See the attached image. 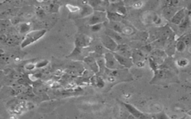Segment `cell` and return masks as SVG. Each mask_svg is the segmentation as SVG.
Masks as SVG:
<instances>
[{
    "label": "cell",
    "instance_id": "cell-1",
    "mask_svg": "<svg viewBox=\"0 0 191 119\" xmlns=\"http://www.w3.org/2000/svg\"><path fill=\"white\" fill-rule=\"evenodd\" d=\"M46 31H47L46 29L30 31L29 32H28L25 35V37L22 40L21 43V48L24 49V48L27 47L29 45L35 43V42H37L38 40L41 39V38H42L46 34Z\"/></svg>",
    "mask_w": 191,
    "mask_h": 119
},
{
    "label": "cell",
    "instance_id": "cell-2",
    "mask_svg": "<svg viewBox=\"0 0 191 119\" xmlns=\"http://www.w3.org/2000/svg\"><path fill=\"white\" fill-rule=\"evenodd\" d=\"M87 19V24L90 26L99 25V24H104L108 22L107 12H102V11H94V14H91Z\"/></svg>",
    "mask_w": 191,
    "mask_h": 119
},
{
    "label": "cell",
    "instance_id": "cell-3",
    "mask_svg": "<svg viewBox=\"0 0 191 119\" xmlns=\"http://www.w3.org/2000/svg\"><path fill=\"white\" fill-rule=\"evenodd\" d=\"M105 61V67L110 70H120L123 69L117 60L114 54L111 51H107L104 54Z\"/></svg>",
    "mask_w": 191,
    "mask_h": 119
},
{
    "label": "cell",
    "instance_id": "cell-4",
    "mask_svg": "<svg viewBox=\"0 0 191 119\" xmlns=\"http://www.w3.org/2000/svg\"><path fill=\"white\" fill-rule=\"evenodd\" d=\"M93 42V38L86 34H79L75 40V47L84 49L88 48Z\"/></svg>",
    "mask_w": 191,
    "mask_h": 119
},
{
    "label": "cell",
    "instance_id": "cell-5",
    "mask_svg": "<svg viewBox=\"0 0 191 119\" xmlns=\"http://www.w3.org/2000/svg\"><path fill=\"white\" fill-rule=\"evenodd\" d=\"M101 42L104 48L111 52H114L118 47V44L116 42L105 33L103 34L101 37Z\"/></svg>",
    "mask_w": 191,
    "mask_h": 119
},
{
    "label": "cell",
    "instance_id": "cell-6",
    "mask_svg": "<svg viewBox=\"0 0 191 119\" xmlns=\"http://www.w3.org/2000/svg\"><path fill=\"white\" fill-rule=\"evenodd\" d=\"M109 12L117 13L121 16H124L126 14V8L123 2H111L109 5L108 10Z\"/></svg>",
    "mask_w": 191,
    "mask_h": 119
},
{
    "label": "cell",
    "instance_id": "cell-7",
    "mask_svg": "<svg viewBox=\"0 0 191 119\" xmlns=\"http://www.w3.org/2000/svg\"><path fill=\"white\" fill-rule=\"evenodd\" d=\"M88 4L94 8L95 11H102V12H107L108 10L110 3L107 1H90Z\"/></svg>",
    "mask_w": 191,
    "mask_h": 119
},
{
    "label": "cell",
    "instance_id": "cell-8",
    "mask_svg": "<svg viewBox=\"0 0 191 119\" xmlns=\"http://www.w3.org/2000/svg\"><path fill=\"white\" fill-rule=\"evenodd\" d=\"M131 59H132L134 63L137 64L138 66L142 67L144 65V61L146 60V54L140 49H133Z\"/></svg>",
    "mask_w": 191,
    "mask_h": 119
},
{
    "label": "cell",
    "instance_id": "cell-9",
    "mask_svg": "<svg viewBox=\"0 0 191 119\" xmlns=\"http://www.w3.org/2000/svg\"><path fill=\"white\" fill-rule=\"evenodd\" d=\"M114 52L120 54V55L128 57V58H131V57H132L133 49H131L129 46H128L127 44L123 43V44L118 45V47H117V49Z\"/></svg>",
    "mask_w": 191,
    "mask_h": 119
},
{
    "label": "cell",
    "instance_id": "cell-10",
    "mask_svg": "<svg viewBox=\"0 0 191 119\" xmlns=\"http://www.w3.org/2000/svg\"><path fill=\"white\" fill-rule=\"evenodd\" d=\"M94 11H95L89 4L84 5L81 8V11L78 14H73V17H75V18H87L91 14H94Z\"/></svg>",
    "mask_w": 191,
    "mask_h": 119
},
{
    "label": "cell",
    "instance_id": "cell-11",
    "mask_svg": "<svg viewBox=\"0 0 191 119\" xmlns=\"http://www.w3.org/2000/svg\"><path fill=\"white\" fill-rule=\"evenodd\" d=\"M114 54L115 57H116L117 60L118 61L119 63L120 64L122 67L123 69L126 68V69H129L134 65V62H133L132 59L131 58H128V57H124V56L120 55V54H117V53L113 52Z\"/></svg>",
    "mask_w": 191,
    "mask_h": 119
},
{
    "label": "cell",
    "instance_id": "cell-12",
    "mask_svg": "<svg viewBox=\"0 0 191 119\" xmlns=\"http://www.w3.org/2000/svg\"><path fill=\"white\" fill-rule=\"evenodd\" d=\"M84 62L88 66L91 68V69L95 73H98L99 72V65H98L97 61L96 60L95 57H93V56H87L85 57L84 59H83Z\"/></svg>",
    "mask_w": 191,
    "mask_h": 119
},
{
    "label": "cell",
    "instance_id": "cell-13",
    "mask_svg": "<svg viewBox=\"0 0 191 119\" xmlns=\"http://www.w3.org/2000/svg\"><path fill=\"white\" fill-rule=\"evenodd\" d=\"M105 33L106 34L108 35L109 37H111L112 39L114 40V41L116 42V43L118 45L123 44V43H124V41H125L124 38H123V37L121 36V34H120V33H118V32L114 31H113V30L108 29V28H106Z\"/></svg>",
    "mask_w": 191,
    "mask_h": 119
},
{
    "label": "cell",
    "instance_id": "cell-14",
    "mask_svg": "<svg viewBox=\"0 0 191 119\" xmlns=\"http://www.w3.org/2000/svg\"><path fill=\"white\" fill-rule=\"evenodd\" d=\"M185 11H184V9H182V10H180L178 12H176V14H175L174 17L172 18L171 22L173 23L176 24V25H180L184 19L185 18Z\"/></svg>",
    "mask_w": 191,
    "mask_h": 119
},
{
    "label": "cell",
    "instance_id": "cell-15",
    "mask_svg": "<svg viewBox=\"0 0 191 119\" xmlns=\"http://www.w3.org/2000/svg\"><path fill=\"white\" fill-rule=\"evenodd\" d=\"M107 20L110 22H118V23H121V22L123 20V16L120 15V14H117V13L107 11Z\"/></svg>",
    "mask_w": 191,
    "mask_h": 119
},
{
    "label": "cell",
    "instance_id": "cell-16",
    "mask_svg": "<svg viewBox=\"0 0 191 119\" xmlns=\"http://www.w3.org/2000/svg\"><path fill=\"white\" fill-rule=\"evenodd\" d=\"M125 106H126V108H127L128 110H129L130 112H131V114H132V115H134V116L136 117V118H137L139 119L145 118V116H144L143 114H142L141 112H140L139 111H138L137 109L134 108L133 106L128 105V104H125Z\"/></svg>",
    "mask_w": 191,
    "mask_h": 119
},
{
    "label": "cell",
    "instance_id": "cell-17",
    "mask_svg": "<svg viewBox=\"0 0 191 119\" xmlns=\"http://www.w3.org/2000/svg\"><path fill=\"white\" fill-rule=\"evenodd\" d=\"M176 14V12H175V10L173 9V8H172V6L166 8L163 11V16L165 17V19H171L174 17L175 14Z\"/></svg>",
    "mask_w": 191,
    "mask_h": 119
},
{
    "label": "cell",
    "instance_id": "cell-18",
    "mask_svg": "<svg viewBox=\"0 0 191 119\" xmlns=\"http://www.w3.org/2000/svg\"><path fill=\"white\" fill-rule=\"evenodd\" d=\"M136 32L135 29L133 28L131 25H124L123 28V34H126L127 36H131V35L134 34Z\"/></svg>",
    "mask_w": 191,
    "mask_h": 119
},
{
    "label": "cell",
    "instance_id": "cell-19",
    "mask_svg": "<svg viewBox=\"0 0 191 119\" xmlns=\"http://www.w3.org/2000/svg\"><path fill=\"white\" fill-rule=\"evenodd\" d=\"M190 20L189 18V17H186L184 19V20L181 22V23L179 25V28L181 30H185L190 26Z\"/></svg>",
    "mask_w": 191,
    "mask_h": 119
},
{
    "label": "cell",
    "instance_id": "cell-20",
    "mask_svg": "<svg viewBox=\"0 0 191 119\" xmlns=\"http://www.w3.org/2000/svg\"><path fill=\"white\" fill-rule=\"evenodd\" d=\"M66 7L67 8V9H68L70 13H73V14H78V13L81 11V8L76 5H73L67 4L66 5Z\"/></svg>",
    "mask_w": 191,
    "mask_h": 119
},
{
    "label": "cell",
    "instance_id": "cell-21",
    "mask_svg": "<svg viewBox=\"0 0 191 119\" xmlns=\"http://www.w3.org/2000/svg\"><path fill=\"white\" fill-rule=\"evenodd\" d=\"M186 47H187V46H186L185 43H184L183 40H179V41L176 43V49H177V51H179V52H183V51L185 50Z\"/></svg>",
    "mask_w": 191,
    "mask_h": 119
},
{
    "label": "cell",
    "instance_id": "cell-22",
    "mask_svg": "<svg viewBox=\"0 0 191 119\" xmlns=\"http://www.w3.org/2000/svg\"><path fill=\"white\" fill-rule=\"evenodd\" d=\"M189 64V60L187 58H181L177 61V65L179 67H186L187 66H188Z\"/></svg>",
    "mask_w": 191,
    "mask_h": 119
},
{
    "label": "cell",
    "instance_id": "cell-23",
    "mask_svg": "<svg viewBox=\"0 0 191 119\" xmlns=\"http://www.w3.org/2000/svg\"><path fill=\"white\" fill-rule=\"evenodd\" d=\"M30 25L29 23H23V24H21V25H20V32L21 33H25V32H29L28 31V30H29V28H30Z\"/></svg>",
    "mask_w": 191,
    "mask_h": 119
},
{
    "label": "cell",
    "instance_id": "cell-24",
    "mask_svg": "<svg viewBox=\"0 0 191 119\" xmlns=\"http://www.w3.org/2000/svg\"><path fill=\"white\" fill-rule=\"evenodd\" d=\"M102 28V24H99V25H95L91 26V29L94 32H98Z\"/></svg>",
    "mask_w": 191,
    "mask_h": 119
},
{
    "label": "cell",
    "instance_id": "cell-25",
    "mask_svg": "<svg viewBox=\"0 0 191 119\" xmlns=\"http://www.w3.org/2000/svg\"><path fill=\"white\" fill-rule=\"evenodd\" d=\"M183 41L185 43L186 46H191V34H187V36L184 37Z\"/></svg>",
    "mask_w": 191,
    "mask_h": 119
},
{
    "label": "cell",
    "instance_id": "cell-26",
    "mask_svg": "<svg viewBox=\"0 0 191 119\" xmlns=\"http://www.w3.org/2000/svg\"><path fill=\"white\" fill-rule=\"evenodd\" d=\"M48 61L47 60H43V61H41V62L38 63L36 64V67H38V68H41V67H43L45 66H46L48 64Z\"/></svg>",
    "mask_w": 191,
    "mask_h": 119
},
{
    "label": "cell",
    "instance_id": "cell-27",
    "mask_svg": "<svg viewBox=\"0 0 191 119\" xmlns=\"http://www.w3.org/2000/svg\"><path fill=\"white\" fill-rule=\"evenodd\" d=\"M133 8H141L143 6V2H134V4L132 5Z\"/></svg>",
    "mask_w": 191,
    "mask_h": 119
},
{
    "label": "cell",
    "instance_id": "cell-28",
    "mask_svg": "<svg viewBox=\"0 0 191 119\" xmlns=\"http://www.w3.org/2000/svg\"><path fill=\"white\" fill-rule=\"evenodd\" d=\"M158 119H168V117L165 114L160 113L158 115Z\"/></svg>",
    "mask_w": 191,
    "mask_h": 119
},
{
    "label": "cell",
    "instance_id": "cell-29",
    "mask_svg": "<svg viewBox=\"0 0 191 119\" xmlns=\"http://www.w3.org/2000/svg\"><path fill=\"white\" fill-rule=\"evenodd\" d=\"M187 50H188V52L190 53V54H191V46H189V47H188V49H187Z\"/></svg>",
    "mask_w": 191,
    "mask_h": 119
},
{
    "label": "cell",
    "instance_id": "cell-30",
    "mask_svg": "<svg viewBox=\"0 0 191 119\" xmlns=\"http://www.w3.org/2000/svg\"><path fill=\"white\" fill-rule=\"evenodd\" d=\"M187 115H190V116H191V110H189L188 112H187Z\"/></svg>",
    "mask_w": 191,
    "mask_h": 119
}]
</instances>
